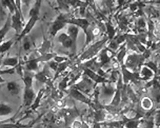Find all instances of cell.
Returning a JSON list of instances; mask_svg holds the SVG:
<instances>
[{"label": "cell", "mask_w": 160, "mask_h": 128, "mask_svg": "<svg viewBox=\"0 0 160 128\" xmlns=\"http://www.w3.org/2000/svg\"><path fill=\"white\" fill-rule=\"evenodd\" d=\"M39 3H37L35 7L31 9L30 12V18L24 28L23 31L20 35L17 38V41L21 40L28 33H29L32 28L34 27L36 22L38 19V9H39Z\"/></svg>", "instance_id": "1"}, {"label": "cell", "mask_w": 160, "mask_h": 128, "mask_svg": "<svg viewBox=\"0 0 160 128\" xmlns=\"http://www.w3.org/2000/svg\"><path fill=\"white\" fill-rule=\"evenodd\" d=\"M35 94L32 89V85H25L24 95H23V106L24 107L30 106L34 100Z\"/></svg>", "instance_id": "2"}, {"label": "cell", "mask_w": 160, "mask_h": 128, "mask_svg": "<svg viewBox=\"0 0 160 128\" xmlns=\"http://www.w3.org/2000/svg\"><path fill=\"white\" fill-rule=\"evenodd\" d=\"M11 29H12L11 16L9 13L4 25L0 28V44L3 42V39Z\"/></svg>", "instance_id": "3"}, {"label": "cell", "mask_w": 160, "mask_h": 128, "mask_svg": "<svg viewBox=\"0 0 160 128\" xmlns=\"http://www.w3.org/2000/svg\"><path fill=\"white\" fill-rule=\"evenodd\" d=\"M17 41V38H12L8 40L3 41L0 44V55H2L8 51L15 42Z\"/></svg>", "instance_id": "4"}, {"label": "cell", "mask_w": 160, "mask_h": 128, "mask_svg": "<svg viewBox=\"0 0 160 128\" xmlns=\"http://www.w3.org/2000/svg\"><path fill=\"white\" fill-rule=\"evenodd\" d=\"M19 64V59L17 57H7L2 61V65L4 67L16 68Z\"/></svg>", "instance_id": "5"}, {"label": "cell", "mask_w": 160, "mask_h": 128, "mask_svg": "<svg viewBox=\"0 0 160 128\" xmlns=\"http://www.w3.org/2000/svg\"><path fill=\"white\" fill-rule=\"evenodd\" d=\"M7 89L8 91L12 95H18L19 93L20 87L17 82L12 81L7 83Z\"/></svg>", "instance_id": "6"}, {"label": "cell", "mask_w": 160, "mask_h": 128, "mask_svg": "<svg viewBox=\"0 0 160 128\" xmlns=\"http://www.w3.org/2000/svg\"><path fill=\"white\" fill-rule=\"evenodd\" d=\"M13 109L7 104L0 103V117L9 116L12 113Z\"/></svg>", "instance_id": "7"}, {"label": "cell", "mask_w": 160, "mask_h": 128, "mask_svg": "<svg viewBox=\"0 0 160 128\" xmlns=\"http://www.w3.org/2000/svg\"><path fill=\"white\" fill-rule=\"evenodd\" d=\"M59 39L65 47H69L72 45V40L65 34H62L61 35Z\"/></svg>", "instance_id": "8"}, {"label": "cell", "mask_w": 160, "mask_h": 128, "mask_svg": "<svg viewBox=\"0 0 160 128\" xmlns=\"http://www.w3.org/2000/svg\"><path fill=\"white\" fill-rule=\"evenodd\" d=\"M26 67L28 70H35L38 68L37 62L36 60H31L27 63Z\"/></svg>", "instance_id": "9"}, {"label": "cell", "mask_w": 160, "mask_h": 128, "mask_svg": "<svg viewBox=\"0 0 160 128\" xmlns=\"http://www.w3.org/2000/svg\"><path fill=\"white\" fill-rule=\"evenodd\" d=\"M140 121L138 120H132L128 121L126 124V128H138Z\"/></svg>", "instance_id": "10"}, {"label": "cell", "mask_w": 160, "mask_h": 128, "mask_svg": "<svg viewBox=\"0 0 160 128\" xmlns=\"http://www.w3.org/2000/svg\"><path fill=\"white\" fill-rule=\"evenodd\" d=\"M16 68H9L8 69H4V70H0V75H2L12 74L15 73Z\"/></svg>", "instance_id": "11"}, {"label": "cell", "mask_w": 160, "mask_h": 128, "mask_svg": "<svg viewBox=\"0 0 160 128\" xmlns=\"http://www.w3.org/2000/svg\"><path fill=\"white\" fill-rule=\"evenodd\" d=\"M142 106L146 109H149L152 107V104L150 99L145 98L142 101Z\"/></svg>", "instance_id": "12"}, {"label": "cell", "mask_w": 160, "mask_h": 128, "mask_svg": "<svg viewBox=\"0 0 160 128\" xmlns=\"http://www.w3.org/2000/svg\"><path fill=\"white\" fill-rule=\"evenodd\" d=\"M154 124L157 128L160 127V111L157 112L155 115L154 119Z\"/></svg>", "instance_id": "13"}, {"label": "cell", "mask_w": 160, "mask_h": 128, "mask_svg": "<svg viewBox=\"0 0 160 128\" xmlns=\"http://www.w3.org/2000/svg\"><path fill=\"white\" fill-rule=\"evenodd\" d=\"M63 26V24L62 22L58 21L54 25L53 30L55 31H57V30L61 28Z\"/></svg>", "instance_id": "14"}, {"label": "cell", "mask_w": 160, "mask_h": 128, "mask_svg": "<svg viewBox=\"0 0 160 128\" xmlns=\"http://www.w3.org/2000/svg\"><path fill=\"white\" fill-rule=\"evenodd\" d=\"M69 32H70L72 37L75 38V37H76V35H77V29L76 28L72 27V28H70V29H69Z\"/></svg>", "instance_id": "15"}, {"label": "cell", "mask_w": 160, "mask_h": 128, "mask_svg": "<svg viewBox=\"0 0 160 128\" xmlns=\"http://www.w3.org/2000/svg\"><path fill=\"white\" fill-rule=\"evenodd\" d=\"M24 48L25 50H28L30 48V45L28 42H25L24 44Z\"/></svg>", "instance_id": "16"}, {"label": "cell", "mask_w": 160, "mask_h": 128, "mask_svg": "<svg viewBox=\"0 0 160 128\" xmlns=\"http://www.w3.org/2000/svg\"><path fill=\"white\" fill-rule=\"evenodd\" d=\"M10 119H6V120H0V127H1L2 125V124H4L5 122H7V121H8Z\"/></svg>", "instance_id": "17"}, {"label": "cell", "mask_w": 160, "mask_h": 128, "mask_svg": "<svg viewBox=\"0 0 160 128\" xmlns=\"http://www.w3.org/2000/svg\"><path fill=\"white\" fill-rule=\"evenodd\" d=\"M5 82V80L2 77L1 75H0V84H3Z\"/></svg>", "instance_id": "18"}, {"label": "cell", "mask_w": 160, "mask_h": 128, "mask_svg": "<svg viewBox=\"0 0 160 128\" xmlns=\"http://www.w3.org/2000/svg\"><path fill=\"white\" fill-rule=\"evenodd\" d=\"M3 11L2 10V7L0 6V19H1L2 16H3Z\"/></svg>", "instance_id": "19"}, {"label": "cell", "mask_w": 160, "mask_h": 128, "mask_svg": "<svg viewBox=\"0 0 160 128\" xmlns=\"http://www.w3.org/2000/svg\"><path fill=\"white\" fill-rule=\"evenodd\" d=\"M2 55H0V67L2 65V61H3V59H2Z\"/></svg>", "instance_id": "20"}, {"label": "cell", "mask_w": 160, "mask_h": 128, "mask_svg": "<svg viewBox=\"0 0 160 128\" xmlns=\"http://www.w3.org/2000/svg\"><path fill=\"white\" fill-rule=\"evenodd\" d=\"M34 128H43V127L41 124H38L37 125H36Z\"/></svg>", "instance_id": "21"}, {"label": "cell", "mask_w": 160, "mask_h": 128, "mask_svg": "<svg viewBox=\"0 0 160 128\" xmlns=\"http://www.w3.org/2000/svg\"><path fill=\"white\" fill-rule=\"evenodd\" d=\"M32 125H33V124H28L27 127H25L24 128H32Z\"/></svg>", "instance_id": "22"}, {"label": "cell", "mask_w": 160, "mask_h": 128, "mask_svg": "<svg viewBox=\"0 0 160 128\" xmlns=\"http://www.w3.org/2000/svg\"><path fill=\"white\" fill-rule=\"evenodd\" d=\"M48 128H54V127H53V126H48Z\"/></svg>", "instance_id": "23"}, {"label": "cell", "mask_w": 160, "mask_h": 128, "mask_svg": "<svg viewBox=\"0 0 160 128\" xmlns=\"http://www.w3.org/2000/svg\"><path fill=\"white\" fill-rule=\"evenodd\" d=\"M2 84H0V88H1L2 87Z\"/></svg>", "instance_id": "24"}, {"label": "cell", "mask_w": 160, "mask_h": 128, "mask_svg": "<svg viewBox=\"0 0 160 128\" xmlns=\"http://www.w3.org/2000/svg\"><path fill=\"white\" fill-rule=\"evenodd\" d=\"M160 128V127H159V128Z\"/></svg>", "instance_id": "25"}, {"label": "cell", "mask_w": 160, "mask_h": 128, "mask_svg": "<svg viewBox=\"0 0 160 128\" xmlns=\"http://www.w3.org/2000/svg\"><path fill=\"white\" fill-rule=\"evenodd\" d=\"M122 128H123V127H122Z\"/></svg>", "instance_id": "26"}]
</instances>
